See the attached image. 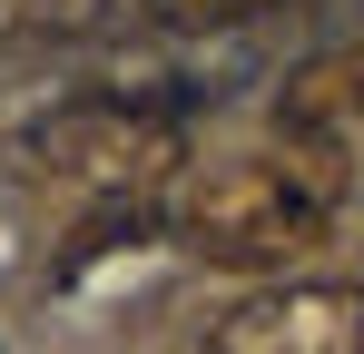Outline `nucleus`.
<instances>
[{
    "instance_id": "f257e3e1",
    "label": "nucleus",
    "mask_w": 364,
    "mask_h": 354,
    "mask_svg": "<svg viewBox=\"0 0 364 354\" xmlns=\"http://www.w3.org/2000/svg\"><path fill=\"white\" fill-rule=\"evenodd\" d=\"M158 236H178L187 256L237 266V276H286L335 236V197L296 158H217V168H187L168 187Z\"/></svg>"
},
{
    "instance_id": "f03ea898",
    "label": "nucleus",
    "mask_w": 364,
    "mask_h": 354,
    "mask_svg": "<svg viewBox=\"0 0 364 354\" xmlns=\"http://www.w3.org/2000/svg\"><path fill=\"white\" fill-rule=\"evenodd\" d=\"M20 158L40 177H89V187L128 197V187H148V177L178 158V118L148 109V99H128V89H89V99H69V109L40 118L20 138Z\"/></svg>"
},
{
    "instance_id": "7ed1b4c3",
    "label": "nucleus",
    "mask_w": 364,
    "mask_h": 354,
    "mask_svg": "<svg viewBox=\"0 0 364 354\" xmlns=\"http://www.w3.org/2000/svg\"><path fill=\"white\" fill-rule=\"evenodd\" d=\"M355 335H364L355 286H276V295L227 305L197 354H355Z\"/></svg>"
},
{
    "instance_id": "20e7f679",
    "label": "nucleus",
    "mask_w": 364,
    "mask_h": 354,
    "mask_svg": "<svg viewBox=\"0 0 364 354\" xmlns=\"http://www.w3.org/2000/svg\"><path fill=\"white\" fill-rule=\"evenodd\" d=\"M276 128H286V158H296L335 207H345V158H355V59H305L276 99Z\"/></svg>"
},
{
    "instance_id": "39448f33",
    "label": "nucleus",
    "mask_w": 364,
    "mask_h": 354,
    "mask_svg": "<svg viewBox=\"0 0 364 354\" xmlns=\"http://www.w3.org/2000/svg\"><path fill=\"white\" fill-rule=\"evenodd\" d=\"M266 10H296V0H128V20H148V30H237Z\"/></svg>"
}]
</instances>
